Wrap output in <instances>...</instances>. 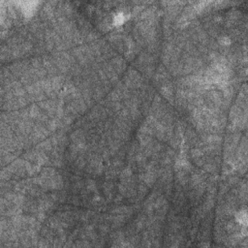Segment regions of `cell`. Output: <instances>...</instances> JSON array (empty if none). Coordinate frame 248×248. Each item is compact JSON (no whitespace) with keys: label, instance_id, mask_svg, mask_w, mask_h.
<instances>
[{"label":"cell","instance_id":"1","mask_svg":"<svg viewBox=\"0 0 248 248\" xmlns=\"http://www.w3.org/2000/svg\"><path fill=\"white\" fill-rule=\"evenodd\" d=\"M237 220H238V222L240 224V225H242V226H246L247 224V217H246V212L245 211H242V212H239L238 214V216H237Z\"/></svg>","mask_w":248,"mask_h":248}]
</instances>
